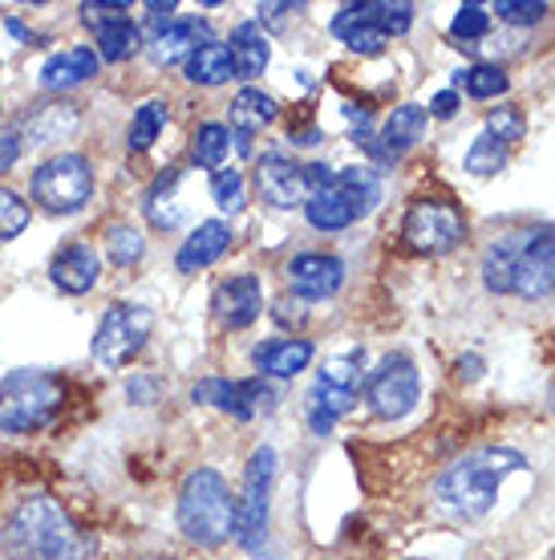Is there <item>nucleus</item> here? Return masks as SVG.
<instances>
[{
	"label": "nucleus",
	"instance_id": "nucleus-6",
	"mask_svg": "<svg viewBox=\"0 0 555 560\" xmlns=\"http://www.w3.org/2000/svg\"><path fill=\"white\" fill-rule=\"evenodd\" d=\"M28 196L33 203L45 211H54V215H73V211H82L94 196V167H90V159L78 151H61L54 159H45L33 167L28 175Z\"/></svg>",
	"mask_w": 555,
	"mask_h": 560
},
{
	"label": "nucleus",
	"instance_id": "nucleus-41",
	"mask_svg": "<svg viewBox=\"0 0 555 560\" xmlns=\"http://www.w3.org/2000/svg\"><path fill=\"white\" fill-rule=\"evenodd\" d=\"M410 25H414V4H381L377 0V28L386 37H402Z\"/></svg>",
	"mask_w": 555,
	"mask_h": 560
},
{
	"label": "nucleus",
	"instance_id": "nucleus-2",
	"mask_svg": "<svg viewBox=\"0 0 555 560\" xmlns=\"http://www.w3.org/2000/svg\"><path fill=\"white\" fill-rule=\"evenodd\" d=\"M523 467L528 459L511 447H483L474 455H462L434 479V508L446 520H483L499 500L503 479Z\"/></svg>",
	"mask_w": 555,
	"mask_h": 560
},
{
	"label": "nucleus",
	"instance_id": "nucleus-15",
	"mask_svg": "<svg viewBox=\"0 0 555 560\" xmlns=\"http://www.w3.org/2000/svg\"><path fill=\"white\" fill-rule=\"evenodd\" d=\"M82 127V114L73 102H37L21 114L16 122V139L33 142V147H54V142H66L70 135H78Z\"/></svg>",
	"mask_w": 555,
	"mask_h": 560
},
{
	"label": "nucleus",
	"instance_id": "nucleus-3",
	"mask_svg": "<svg viewBox=\"0 0 555 560\" xmlns=\"http://www.w3.org/2000/svg\"><path fill=\"white\" fill-rule=\"evenodd\" d=\"M179 533L199 548L236 536V495L215 467H194L179 488Z\"/></svg>",
	"mask_w": 555,
	"mask_h": 560
},
{
	"label": "nucleus",
	"instance_id": "nucleus-37",
	"mask_svg": "<svg viewBox=\"0 0 555 560\" xmlns=\"http://www.w3.org/2000/svg\"><path fill=\"white\" fill-rule=\"evenodd\" d=\"M491 13H499L507 25L528 28V25H540L543 16L552 13V4H543V0H499Z\"/></svg>",
	"mask_w": 555,
	"mask_h": 560
},
{
	"label": "nucleus",
	"instance_id": "nucleus-29",
	"mask_svg": "<svg viewBox=\"0 0 555 560\" xmlns=\"http://www.w3.org/2000/svg\"><path fill=\"white\" fill-rule=\"evenodd\" d=\"M454 85H462L471 98L486 102V98H499V94H507V90H511V78H507V70H503V66H495V61H479V66H471V70L454 73Z\"/></svg>",
	"mask_w": 555,
	"mask_h": 560
},
{
	"label": "nucleus",
	"instance_id": "nucleus-43",
	"mask_svg": "<svg viewBox=\"0 0 555 560\" xmlns=\"http://www.w3.org/2000/svg\"><path fill=\"white\" fill-rule=\"evenodd\" d=\"M82 13H85L90 25H102V21H110V16L130 13V4H126V0H110V4H82Z\"/></svg>",
	"mask_w": 555,
	"mask_h": 560
},
{
	"label": "nucleus",
	"instance_id": "nucleus-9",
	"mask_svg": "<svg viewBox=\"0 0 555 560\" xmlns=\"http://www.w3.org/2000/svg\"><path fill=\"white\" fill-rule=\"evenodd\" d=\"M402 240L422 256L454 253L462 240H467V220L459 215L454 203H442V199H417V203L405 208Z\"/></svg>",
	"mask_w": 555,
	"mask_h": 560
},
{
	"label": "nucleus",
	"instance_id": "nucleus-39",
	"mask_svg": "<svg viewBox=\"0 0 555 560\" xmlns=\"http://www.w3.org/2000/svg\"><path fill=\"white\" fill-rule=\"evenodd\" d=\"M268 402H272V390H268L264 382L260 378H244V382H236V419H251L256 410H264Z\"/></svg>",
	"mask_w": 555,
	"mask_h": 560
},
{
	"label": "nucleus",
	"instance_id": "nucleus-10",
	"mask_svg": "<svg viewBox=\"0 0 555 560\" xmlns=\"http://www.w3.org/2000/svg\"><path fill=\"white\" fill-rule=\"evenodd\" d=\"M357 390H362V365L357 353L353 358H333L317 370V386L308 394V427L324 434L341 415L357 407Z\"/></svg>",
	"mask_w": 555,
	"mask_h": 560
},
{
	"label": "nucleus",
	"instance_id": "nucleus-12",
	"mask_svg": "<svg viewBox=\"0 0 555 560\" xmlns=\"http://www.w3.org/2000/svg\"><path fill=\"white\" fill-rule=\"evenodd\" d=\"M515 296L543 301L555 293V232L528 228L519 232V260H515Z\"/></svg>",
	"mask_w": 555,
	"mask_h": 560
},
{
	"label": "nucleus",
	"instance_id": "nucleus-8",
	"mask_svg": "<svg viewBox=\"0 0 555 560\" xmlns=\"http://www.w3.org/2000/svg\"><path fill=\"white\" fill-rule=\"evenodd\" d=\"M272 479H276V451L256 447L248 455V467H244V488H239V500H236V536H239V545L251 548V552L264 545Z\"/></svg>",
	"mask_w": 555,
	"mask_h": 560
},
{
	"label": "nucleus",
	"instance_id": "nucleus-5",
	"mask_svg": "<svg viewBox=\"0 0 555 560\" xmlns=\"http://www.w3.org/2000/svg\"><path fill=\"white\" fill-rule=\"evenodd\" d=\"M381 199V183L369 167H345L333 175L329 187H320L305 199V215L317 232H341V228L357 224L365 211L377 208Z\"/></svg>",
	"mask_w": 555,
	"mask_h": 560
},
{
	"label": "nucleus",
	"instance_id": "nucleus-7",
	"mask_svg": "<svg viewBox=\"0 0 555 560\" xmlns=\"http://www.w3.org/2000/svg\"><path fill=\"white\" fill-rule=\"evenodd\" d=\"M154 329V313L139 301H114L94 334V358L106 370H122L130 358H139Z\"/></svg>",
	"mask_w": 555,
	"mask_h": 560
},
{
	"label": "nucleus",
	"instance_id": "nucleus-18",
	"mask_svg": "<svg viewBox=\"0 0 555 560\" xmlns=\"http://www.w3.org/2000/svg\"><path fill=\"white\" fill-rule=\"evenodd\" d=\"M333 33L349 49H357V54H381L389 45V37L377 28V0L345 4V9L333 16Z\"/></svg>",
	"mask_w": 555,
	"mask_h": 560
},
{
	"label": "nucleus",
	"instance_id": "nucleus-40",
	"mask_svg": "<svg viewBox=\"0 0 555 560\" xmlns=\"http://www.w3.org/2000/svg\"><path fill=\"white\" fill-rule=\"evenodd\" d=\"M194 402H211V407H220V410H236V382H227V378H203L199 386H194Z\"/></svg>",
	"mask_w": 555,
	"mask_h": 560
},
{
	"label": "nucleus",
	"instance_id": "nucleus-24",
	"mask_svg": "<svg viewBox=\"0 0 555 560\" xmlns=\"http://www.w3.org/2000/svg\"><path fill=\"white\" fill-rule=\"evenodd\" d=\"M515 260H519V232H503V236L491 240V248L483 253V284L491 293L511 296Z\"/></svg>",
	"mask_w": 555,
	"mask_h": 560
},
{
	"label": "nucleus",
	"instance_id": "nucleus-17",
	"mask_svg": "<svg viewBox=\"0 0 555 560\" xmlns=\"http://www.w3.org/2000/svg\"><path fill=\"white\" fill-rule=\"evenodd\" d=\"M97 277H102V256H97V248L90 244V240H73V244H66V248L54 256V265H49V280L70 296L90 293V289L97 284Z\"/></svg>",
	"mask_w": 555,
	"mask_h": 560
},
{
	"label": "nucleus",
	"instance_id": "nucleus-44",
	"mask_svg": "<svg viewBox=\"0 0 555 560\" xmlns=\"http://www.w3.org/2000/svg\"><path fill=\"white\" fill-rule=\"evenodd\" d=\"M175 9H179V4H175V0H167V4H146V28H151V37H158V33H163V28L170 25V13H175Z\"/></svg>",
	"mask_w": 555,
	"mask_h": 560
},
{
	"label": "nucleus",
	"instance_id": "nucleus-27",
	"mask_svg": "<svg viewBox=\"0 0 555 560\" xmlns=\"http://www.w3.org/2000/svg\"><path fill=\"white\" fill-rule=\"evenodd\" d=\"M139 25L130 16H110V21L97 25V61H126V57L139 54Z\"/></svg>",
	"mask_w": 555,
	"mask_h": 560
},
{
	"label": "nucleus",
	"instance_id": "nucleus-36",
	"mask_svg": "<svg viewBox=\"0 0 555 560\" xmlns=\"http://www.w3.org/2000/svg\"><path fill=\"white\" fill-rule=\"evenodd\" d=\"M211 196L223 211H239L244 208V175L236 167H220L211 175Z\"/></svg>",
	"mask_w": 555,
	"mask_h": 560
},
{
	"label": "nucleus",
	"instance_id": "nucleus-31",
	"mask_svg": "<svg viewBox=\"0 0 555 560\" xmlns=\"http://www.w3.org/2000/svg\"><path fill=\"white\" fill-rule=\"evenodd\" d=\"M163 122H167V102H142L134 118H130V130H126V142H130V151H151L154 139L163 135Z\"/></svg>",
	"mask_w": 555,
	"mask_h": 560
},
{
	"label": "nucleus",
	"instance_id": "nucleus-34",
	"mask_svg": "<svg viewBox=\"0 0 555 560\" xmlns=\"http://www.w3.org/2000/svg\"><path fill=\"white\" fill-rule=\"evenodd\" d=\"M486 135L491 139H499L507 151H511V142L523 139V114H519V106H495V110L486 114Z\"/></svg>",
	"mask_w": 555,
	"mask_h": 560
},
{
	"label": "nucleus",
	"instance_id": "nucleus-30",
	"mask_svg": "<svg viewBox=\"0 0 555 560\" xmlns=\"http://www.w3.org/2000/svg\"><path fill=\"white\" fill-rule=\"evenodd\" d=\"M232 151V130L223 127V122H203V127L194 130L191 139V163L194 167H208V171H220L223 159Z\"/></svg>",
	"mask_w": 555,
	"mask_h": 560
},
{
	"label": "nucleus",
	"instance_id": "nucleus-11",
	"mask_svg": "<svg viewBox=\"0 0 555 560\" xmlns=\"http://www.w3.org/2000/svg\"><path fill=\"white\" fill-rule=\"evenodd\" d=\"M417 394H422V378H417V365L405 353H386L365 378V398L381 419L410 415L417 407Z\"/></svg>",
	"mask_w": 555,
	"mask_h": 560
},
{
	"label": "nucleus",
	"instance_id": "nucleus-19",
	"mask_svg": "<svg viewBox=\"0 0 555 560\" xmlns=\"http://www.w3.org/2000/svg\"><path fill=\"white\" fill-rule=\"evenodd\" d=\"M227 248H232V228L223 220H203L191 236L182 240V248L175 253V268L179 272H199V268L215 265Z\"/></svg>",
	"mask_w": 555,
	"mask_h": 560
},
{
	"label": "nucleus",
	"instance_id": "nucleus-46",
	"mask_svg": "<svg viewBox=\"0 0 555 560\" xmlns=\"http://www.w3.org/2000/svg\"><path fill=\"white\" fill-rule=\"evenodd\" d=\"M276 322L280 325H288V322H305V301H280L276 305Z\"/></svg>",
	"mask_w": 555,
	"mask_h": 560
},
{
	"label": "nucleus",
	"instance_id": "nucleus-28",
	"mask_svg": "<svg viewBox=\"0 0 555 560\" xmlns=\"http://www.w3.org/2000/svg\"><path fill=\"white\" fill-rule=\"evenodd\" d=\"M276 98L272 94H264V90H256V85H248V90H239L236 102H232V122L239 127V135H251L256 127H268V122H276Z\"/></svg>",
	"mask_w": 555,
	"mask_h": 560
},
{
	"label": "nucleus",
	"instance_id": "nucleus-14",
	"mask_svg": "<svg viewBox=\"0 0 555 560\" xmlns=\"http://www.w3.org/2000/svg\"><path fill=\"white\" fill-rule=\"evenodd\" d=\"M284 277H288L296 301H324V296H333L341 289L345 265L329 253H300L288 260Z\"/></svg>",
	"mask_w": 555,
	"mask_h": 560
},
{
	"label": "nucleus",
	"instance_id": "nucleus-42",
	"mask_svg": "<svg viewBox=\"0 0 555 560\" xmlns=\"http://www.w3.org/2000/svg\"><path fill=\"white\" fill-rule=\"evenodd\" d=\"M426 110H430L434 118H454V114L462 110L459 90H454V85H450V90H438V94L430 98V106H426Z\"/></svg>",
	"mask_w": 555,
	"mask_h": 560
},
{
	"label": "nucleus",
	"instance_id": "nucleus-47",
	"mask_svg": "<svg viewBox=\"0 0 555 560\" xmlns=\"http://www.w3.org/2000/svg\"><path fill=\"white\" fill-rule=\"evenodd\" d=\"M151 560H175V557H151Z\"/></svg>",
	"mask_w": 555,
	"mask_h": 560
},
{
	"label": "nucleus",
	"instance_id": "nucleus-4",
	"mask_svg": "<svg viewBox=\"0 0 555 560\" xmlns=\"http://www.w3.org/2000/svg\"><path fill=\"white\" fill-rule=\"evenodd\" d=\"M66 402V382L45 370H13L0 378V431L37 434L57 419Z\"/></svg>",
	"mask_w": 555,
	"mask_h": 560
},
{
	"label": "nucleus",
	"instance_id": "nucleus-16",
	"mask_svg": "<svg viewBox=\"0 0 555 560\" xmlns=\"http://www.w3.org/2000/svg\"><path fill=\"white\" fill-rule=\"evenodd\" d=\"M211 305H215V317L227 329H248L260 317V308H264V284H260V277H251V272H239V277L223 280L220 289H215Z\"/></svg>",
	"mask_w": 555,
	"mask_h": 560
},
{
	"label": "nucleus",
	"instance_id": "nucleus-38",
	"mask_svg": "<svg viewBox=\"0 0 555 560\" xmlns=\"http://www.w3.org/2000/svg\"><path fill=\"white\" fill-rule=\"evenodd\" d=\"M486 28H491V13H486L483 4H462L454 21H450V33L459 42H479V37H486Z\"/></svg>",
	"mask_w": 555,
	"mask_h": 560
},
{
	"label": "nucleus",
	"instance_id": "nucleus-23",
	"mask_svg": "<svg viewBox=\"0 0 555 560\" xmlns=\"http://www.w3.org/2000/svg\"><path fill=\"white\" fill-rule=\"evenodd\" d=\"M232 61H236V78H260L272 61V45H268V33L260 28V21H244V25L232 28Z\"/></svg>",
	"mask_w": 555,
	"mask_h": 560
},
{
	"label": "nucleus",
	"instance_id": "nucleus-22",
	"mask_svg": "<svg viewBox=\"0 0 555 560\" xmlns=\"http://www.w3.org/2000/svg\"><path fill=\"white\" fill-rule=\"evenodd\" d=\"M97 54L90 45H73V49H61L42 66V85L45 90H70V85L90 82L97 73Z\"/></svg>",
	"mask_w": 555,
	"mask_h": 560
},
{
	"label": "nucleus",
	"instance_id": "nucleus-20",
	"mask_svg": "<svg viewBox=\"0 0 555 560\" xmlns=\"http://www.w3.org/2000/svg\"><path fill=\"white\" fill-rule=\"evenodd\" d=\"M208 42V21H170L158 37H151V61L154 66H175V61H187L199 45Z\"/></svg>",
	"mask_w": 555,
	"mask_h": 560
},
{
	"label": "nucleus",
	"instance_id": "nucleus-33",
	"mask_svg": "<svg viewBox=\"0 0 555 560\" xmlns=\"http://www.w3.org/2000/svg\"><path fill=\"white\" fill-rule=\"evenodd\" d=\"M507 167V147H503L499 139H491V135H479V139L471 142V151H467V171L471 175H499V171Z\"/></svg>",
	"mask_w": 555,
	"mask_h": 560
},
{
	"label": "nucleus",
	"instance_id": "nucleus-35",
	"mask_svg": "<svg viewBox=\"0 0 555 560\" xmlns=\"http://www.w3.org/2000/svg\"><path fill=\"white\" fill-rule=\"evenodd\" d=\"M28 228V203L16 191L0 187V240H16Z\"/></svg>",
	"mask_w": 555,
	"mask_h": 560
},
{
	"label": "nucleus",
	"instance_id": "nucleus-32",
	"mask_svg": "<svg viewBox=\"0 0 555 560\" xmlns=\"http://www.w3.org/2000/svg\"><path fill=\"white\" fill-rule=\"evenodd\" d=\"M106 253L118 268H130L139 265L142 253H146V240L134 224H110L106 228Z\"/></svg>",
	"mask_w": 555,
	"mask_h": 560
},
{
	"label": "nucleus",
	"instance_id": "nucleus-13",
	"mask_svg": "<svg viewBox=\"0 0 555 560\" xmlns=\"http://www.w3.org/2000/svg\"><path fill=\"white\" fill-rule=\"evenodd\" d=\"M256 191L272 208H300L308 199L305 163H292L288 154H264L256 163Z\"/></svg>",
	"mask_w": 555,
	"mask_h": 560
},
{
	"label": "nucleus",
	"instance_id": "nucleus-25",
	"mask_svg": "<svg viewBox=\"0 0 555 560\" xmlns=\"http://www.w3.org/2000/svg\"><path fill=\"white\" fill-rule=\"evenodd\" d=\"M182 70H187V82H194V85H223L236 78V61H232L227 42H215V37H211L208 45H199V49L182 61Z\"/></svg>",
	"mask_w": 555,
	"mask_h": 560
},
{
	"label": "nucleus",
	"instance_id": "nucleus-45",
	"mask_svg": "<svg viewBox=\"0 0 555 560\" xmlns=\"http://www.w3.org/2000/svg\"><path fill=\"white\" fill-rule=\"evenodd\" d=\"M16 159H21V139H16V130H0V175L13 171Z\"/></svg>",
	"mask_w": 555,
	"mask_h": 560
},
{
	"label": "nucleus",
	"instance_id": "nucleus-26",
	"mask_svg": "<svg viewBox=\"0 0 555 560\" xmlns=\"http://www.w3.org/2000/svg\"><path fill=\"white\" fill-rule=\"evenodd\" d=\"M426 122H430V110L426 106H417V102H405L398 110H389L386 127H381V142H386V151H410L414 142H422L426 135Z\"/></svg>",
	"mask_w": 555,
	"mask_h": 560
},
{
	"label": "nucleus",
	"instance_id": "nucleus-1",
	"mask_svg": "<svg viewBox=\"0 0 555 560\" xmlns=\"http://www.w3.org/2000/svg\"><path fill=\"white\" fill-rule=\"evenodd\" d=\"M0 548L9 560H85L90 540L78 533L70 512L54 495H25L0 528Z\"/></svg>",
	"mask_w": 555,
	"mask_h": 560
},
{
	"label": "nucleus",
	"instance_id": "nucleus-21",
	"mask_svg": "<svg viewBox=\"0 0 555 560\" xmlns=\"http://www.w3.org/2000/svg\"><path fill=\"white\" fill-rule=\"evenodd\" d=\"M251 358L272 378H296L312 362V341H305V337H272L264 346H256Z\"/></svg>",
	"mask_w": 555,
	"mask_h": 560
}]
</instances>
